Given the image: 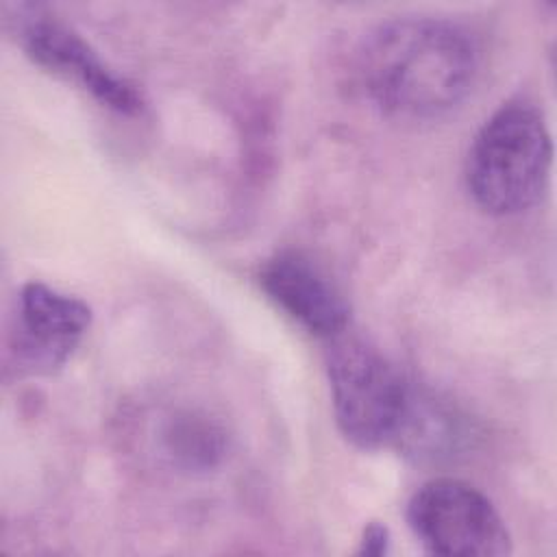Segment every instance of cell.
I'll return each instance as SVG.
<instances>
[{
	"mask_svg": "<svg viewBox=\"0 0 557 557\" xmlns=\"http://www.w3.org/2000/svg\"><path fill=\"white\" fill-rule=\"evenodd\" d=\"M479 74L466 28L440 17H400L376 26L357 52V81L372 107L394 120L426 122L457 109Z\"/></svg>",
	"mask_w": 557,
	"mask_h": 557,
	"instance_id": "6da1fadb",
	"label": "cell"
},
{
	"mask_svg": "<svg viewBox=\"0 0 557 557\" xmlns=\"http://www.w3.org/2000/svg\"><path fill=\"white\" fill-rule=\"evenodd\" d=\"M553 141L542 111L527 100L500 104L476 131L466 154V187L490 215H518L544 194Z\"/></svg>",
	"mask_w": 557,
	"mask_h": 557,
	"instance_id": "7a4b0ae2",
	"label": "cell"
},
{
	"mask_svg": "<svg viewBox=\"0 0 557 557\" xmlns=\"http://www.w3.org/2000/svg\"><path fill=\"white\" fill-rule=\"evenodd\" d=\"M326 342V376L339 433L363 450L394 448L413 381L361 337L344 331Z\"/></svg>",
	"mask_w": 557,
	"mask_h": 557,
	"instance_id": "3957f363",
	"label": "cell"
},
{
	"mask_svg": "<svg viewBox=\"0 0 557 557\" xmlns=\"http://www.w3.org/2000/svg\"><path fill=\"white\" fill-rule=\"evenodd\" d=\"M407 522L431 555L503 557L511 553L509 529L494 503L474 485L440 476L407 503Z\"/></svg>",
	"mask_w": 557,
	"mask_h": 557,
	"instance_id": "277c9868",
	"label": "cell"
},
{
	"mask_svg": "<svg viewBox=\"0 0 557 557\" xmlns=\"http://www.w3.org/2000/svg\"><path fill=\"white\" fill-rule=\"evenodd\" d=\"M91 324L78 296L30 281L17 294L11 355L20 374H50L67 363Z\"/></svg>",
	"mask_w": 557,
	"mask_h": 557,
	"instance_id": "5b68a950",
	"label": "cell"
},
{
	"mask_svg": "<svg viewBox=\"0 0 557 557\" xmlns=\"http://www.w3.org/2000/svg\"><path fill=\"white\" fill-rule=\"evenodd\" d=\"M20 44L37 65L72 81L102 107L122 115L141 111L144 98L139 89L107 65L67 24L50 15H28L20 26Z\"/></svg>",
	"mask_w": 557,
	"mask_h": 557,
	"instance_id": "8992f818",
	"label": "cell"
},
{
	"mask_svg": "<svg viewBox=\"0 0 557 557\" xmlns=\"http://www.w3.org/2000/svg\"><path fill=\"white\" fill-rule=\"evenodd\" d=\"M265 296L307 333L331 339L348 329L350 309L324 270L300 250H281L259 270Z\"/></svg>",
	"mask_w": 557,
	"mask_h": 557,
	"instance_id": "52a82bcc",
	"label": "cell"
},
{
	"mask_svg": "<svg viewBox=\"0 0 557 557\" xmlns=\"http://www.w3.org/2000/svg\"><path fill=\"white\" fill-rule=\"evenodd\" d=\"M474 426L459 407L413 383L407 416L394 448L420 463H440L472 448Z\"/></svg>",
	"mask_w": 557,
	"mask_h": 557,
	"instance_id": "ba28073f",
	"label": "cell"
},
{
	"mask_svg": "<svg viewBox=\"0 0 557 557\" xmlns=\"http://www.w3.org/2000/svg\"><path fill=\"white\" fill-rule=\"evenodd\" d=\"M168 459L183 470H209L226 450L224 431L202 413L183 411L168 418L161 431Z\"/></svg>",
	"mask_w": 557,
	"mask_h": 557,
	"instance_id": "9c48e42d",
	"label": "cell"
},
{
	"mask_svg": "<svg viewBox=\"0 0 557 557\" xmlns=\"http://www.w3.org/2000/svg\"><path fill=\"white\" fill-rule=\"evenodd\" d=\"M359 555H372V557H381L389 553V531L385 524L381 522H370L359 540Z\"/></svg>",
	"mask_w": 557,
	"mask_h": 557,
	"instance_id": "30bf717a",
	"label": "cell"
}]
</instances>
